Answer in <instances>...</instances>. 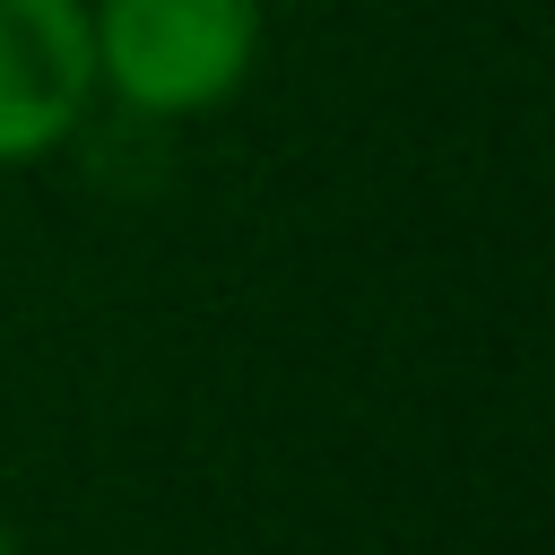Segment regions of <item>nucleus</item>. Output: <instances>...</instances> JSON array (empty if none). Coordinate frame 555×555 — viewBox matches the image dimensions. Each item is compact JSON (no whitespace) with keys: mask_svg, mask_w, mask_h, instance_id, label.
Instances as JSON below:
<instances>
[{"mask_svg":"<svg viewBox=\"0 0 555 555\" xmlns=\"http://www.w3.org/2000/svg\"><path fill=\"white\" fill-rule=\"evenodd\" d=\"M95 87L147 121L217 113L260 61V0H95Z\"/></svg>","mask_w":555,"mask_h":555,"instance_id":"nucleus-1","label":"nucleus"},{"mask_svg":"<svg viewBox=\"0 0 555 555\" xmlns=\"http://www.w3.org/2000/svg\"><path fill=\"white\" fill-rule=\"evenodd\" d=\"M95 95L87 0H0V165L52 156Z\"/></svg>","mask_w":555,"mask_h":555,"instance_id":"nucleus-2","label":"nucleus"},{"mask_svg":"<svg viewBox=\"0 0 555 555\" xmlns=\"http://www.w3.org/2000/svg\"><path fill=\"white\" fill-rule=\"evenodd\" d=\"M0 555H17V538H9V520H0Z\"/></svg>","mask_w":555,"mask_h":555,"instance_id":"nucleus-3","label":"nucleus"}]
</instances>
